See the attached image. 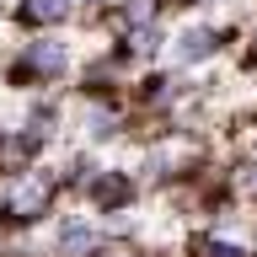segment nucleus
Here are the masks:
<instances>
[{
	"label": "nucleus",
	"mask_w": 257,
	"mask_h": 257,
	"mask_svg": "<svg viewBox=\"0 0 257 257\" xmlns=\"http://www.w3.org/2000/svg\"><path fill=\"white\" fill-rule=\"evenodd\" d=\"M54 193H59V177L43 172V166H32V172L11 177L6 182V193H0V225H38L54 209Z\"/></svg>",
	"instance_id": "1"
},
{
	"label": "nucleus",
	"mask_w": 257,
	"mask_h": 257,
	"mask_svg": "<svg viewBox=\"0 0 257 257\" xmlns=\"http://www.w3.org/2000/svg\"><path fill=\"white\" fill-rule=\"evenodd\" d=\"M134 193H140L134 172H96L91 188H86V204H91L96 214H123V209L134 204Z\"/></svg>",
	"instance_id": "2"
},
{
	"label": "nucleus",
	"mask_w": 257,
	"mask_h": 257,
	"mask_svg": "<svg viewBox=\"0 0 257 257\" xmlns=\"http://www.w3.org/2000/svg\"><path fill=\"white\" fill-rule=\"evenodd\" d=\"M64 70H70V54H64L59 38H38V43H27V70H22V75L54 80V75H64Z\"/></svg>",
	"instance_id": "3"
},
{
	"label": "nucleus",
	"mask_w": 257,
	"mask_h": 257,
	"mask_svg": "<svg viewBox=\"0 0 257 257\" xmlns=\"http://www.w3.org/2000/svg\"><path fill=\"white\" fill-rule=\"evenodd\" d=\"M96 246H102V230L91 220H64L59 236H54V252L59 257H91Z\"/></svg>",
	"instance_id": "4"
},
{
	"label": "nucleus",
	"mask_w": 257,
	"mask_h": 257,
	"mask_svg": "<svg viewBox=\"0 0 257 257\" xmlns=\"http://www.w3.org/2000/svg\"><path fill=\"white\" fill-rule=\"evenodd\" d=\"M214 48H220V32H209V27H188L182 38H177V64H204Z\"/></svg>",
	"instance_id": "5"
},
{
	"label": "nucleus",
	"mask_w": 257,
	"mask_h": 257,
	"mask_svg": "<svg viewBox=\"0 0 257 257\" xmlns=\"http://www.w3.org/2000/svg\"><path fill=\"white\" fill-rule=\"evenodd\" d=\"M118 134V112L96 96V107H86V140H112Z\"/></svg>",
	"instance_id": "6"
},
{
	"label": "nucleus",
	"mask_w": 257,
	"mask_h": 257,
	"mask_svg": "<svg viewBox=\"0 0 257 257\" xmlns=\"http://www.w3.org/2000/svg\"><path fill=\"white\" fill-rule=\"evenodd\" d=\"M70 11V0H32L27 6V22H59Z\"/></svg>",
	"instance_id": "7"
},
{
	"label": "nucleus",
	"mask_w": 257,
	"mask_h": 257,
	"mask_svg": "<svg viewBox=\"0 0 257 257\" xmlns=\"http://www.w3.org/2000/svg\"><path fill=\"white\" fill-rule=\"evenodd\" d=\"M236 182H241V188H246V193H257V156L246 161V166H241V177H236Z\"/></svg>",
	"instance_id": "8"
}]
</instances>
